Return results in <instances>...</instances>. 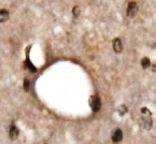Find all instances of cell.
Returning a JSON list of instances; mask_svg holds the SVG:
<instances>
[{
    "mask_svg": "<svg viewBox=\"0 0 156 144\" xmlns=\"http://www.w3.org/2000/svg\"><path fill=\"white\" fill-rule=\"evenodd\" d=\"M142 117L140 119V125L145 130H150L153 127V119H152V113L147 108L141 109Z\"/></svg>",
    "mask_w": 156,
    "mask_h": 144,
    "instance_id": "cell-1",
    "label": "cell"
},
{
    "mask_svg": "<svg viewBox=\"0 0 156 144\" xmlns=\"http://www.w3.org/2000/svg\"><path fill=\"white\" fill-rule=\"evenodd\" d=\"M89 104H90L91 109L94 112H98L101 108V99L98 95H91V97L89 98Z\"/></svg>",
    "mask_w": 156,
    "mask_h": 144,
    "instance_id": "cell-2",
    "label": "cell"
},
{
    "mask_svg": "<svg viewBox=\"0 0 156 144\" xmlns=\"http://www.w3.org/2000/svg\"><path fill=\"white\" fill-rule=\"evenodd\" d=\"M138 11H139V6H138L136 2L129 3L128 7H127V16L129 18L135 17V15L137 14Z\"/></svg>",
    "mask_w": 156,
    "mask_h": 144,
    "instance_id": "cell-3",
    "label": "cell"
},
{
    "mask_svg": "<svg viewBox=\"0 0 156 144\" xmlns=\"http://www.w3.org/2000/svg\"><path fill=\"white\" fill-rule=\"evenodd\" d=\"M123 139V132L121 129L117 128L114 130V132L112 133V135H111V140L113 142H121Z\"/></svg>",
    "mask_w": 156,
    "mask_h": 144,
    "instance_id": "cell-4",
    "label": "cell"
},
{
    "mask_svg": "<svg viewBox=\"0 0 156 144\" xmlns=\"http://www.w3.org/2000/svg\"><path fill=\"white\" fill-rule=\"evenodd\" d=\"M113 49L115 53H121L123 51V44L119 38H115L113 40Z\"/></svg>",
    "mask_w": 156,
    "mask_h": 144,
    "instance_id": "cell-5",
    "label": "cell"
},
{
    "mask_svg": "<svg viewBox=\"0 0 156 144\" xmlns=\"http://www.w3.org/2000/svg\"><path fill=\"white\" fill-rule=\"evenodd\" d=\"M19 133H20V131H19L18 127H17L14 124L11 125V127H10V131H9L10 138H11L12 140H15L17 137H18V135H19Z\"/></svg>",
    "mask_w": 156,
    "mask_h": 144,
    "instance_id": "cell-6",
    "label": "cell"
},
{
    "mask_svg": "<svg viewBox=\"0 0 156 144\" xmlns=\"http://www.w3.org/2000/svg\"><path fill=\"white\" fill-rule=\"evenodd\" d=\"M9 19V12L5 10V9H2L0 10V22H5L6 21Z\"/></svg>",
    "mask_w": 156,
    "mask_h": 144,
    "instance_id": "cell-7",
    "label": "cell"
},
{
    "mask_svg": "<svg viewBox=\"0 0 156 144\" xmlns=\"http://www.w3.org/2000/svg\"><path fill=\"white\" fill-rule=\"evenodd\" d=\"M25 67H26V68H27L31 73H35V72L37 71L36 67L32 64V62L30 61V59H29L28 58H27V60L25 61Z\"/></svg>",
    "mask_w": 156,
    "mask_h": 144,
    "instance_id": "cell-8",
    "label": "cell"
},
{
    "mask_svg": "<svg viewBox=\"0 0 156 144\" xmlns=\"http://www.w3.org/2000/svg\"><path fill=\"white\" fill-rule=\"evenodd\" d=\"M151 66V61L148 58H143L141 59V67H143V69H147Z\"/></svg>",
    "mask_w": 156,
    "mask_h": 144,
    "instance_id": "cell-9",
    "label": "cell"
},
{
    "mask_svg": "<svg viewBox=\"0 0 156 144\" xmlns=\"http://www.w3.org/2000/svg\"><path fill=\"white\" fill-rule=\"evenodd\" d=\"M127 111H128V108H127V106H126V105H124V104L120 105V106L117 108V112L119 113V115H120V116H123Z\"/></svg>",
    "mask_w": 156,
    "mask_h": 144,
    "instance_id": "cell-10",
    "label": "cell"
},
{
    "mask_svg": "<svg viewBox=\"0 0 156 144\" xmlns=\"http://www.w3.org/2000/svg\"><path fill=\"white\" fill-rule=\"evenodd\" d=\"M80 13V9L78 5H75L73 9V14L74 17H78Z\"/></svg>",
    "mask_w": 156,
    "mask_h": 144,
    "instance_id": "cell-11",
    "label": "cell"
},
{
    "mask_svg": "<svg viewBox=\"0 0 156 144\" xmlns=\"http://www.w3.org/2000/svg\"><path fill=\"white\" fill-rule=\"evenodd\" d=\"M24 89L26 92H28L29 91V88H30V82L27 79H25L24 80Z\"/></svg>",
    "mask_w": 156,
    "mask_h": 144,
    "instance_id": "cell-12",
    "label": "cell"
}]
</instances>
